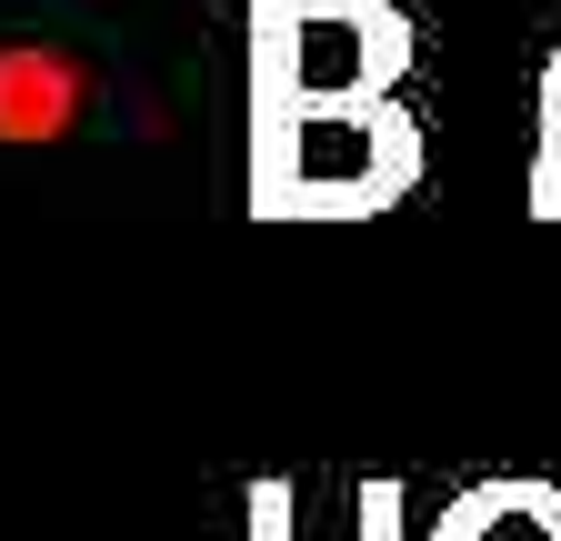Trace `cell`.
Instances as JSON below:
<instances>
[{"label":"cell","mask_w":561,"mask_h":541,"mask_svg":"<svg viewBox=\"0 0 561 541\" xmlns=\"http://www.w3.org/2000/svg\"><path fill=\"white\" fill-rule=\"evenodd\" d=\"M451 541H561V492H481Z\"/></svg>","instance_id":"1"}]
</instances>
